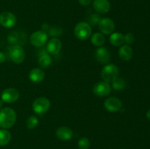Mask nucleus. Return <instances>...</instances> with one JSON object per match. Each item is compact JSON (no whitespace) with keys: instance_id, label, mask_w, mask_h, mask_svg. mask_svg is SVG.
<instances>
[{"instance_id":"nucleus-1","label":"nucleus","mask_w":150,"mask_h":149,"mask_svg":"<svg viewBox=\"0 0 150 149\" xmlns=\"http://www.w3.org/2000/svg\"><path fill=\"white\" fill-rule=\"evenodd\" d=\"M16 121V112L11 108H4L0 110V127L10 129Z\"/></svg>"},{"instance_id":"nucleus-2","label":"nucleus","mask_w":150,"mask_h":149,"mask_svg":"<svg viewBox=\"0 0 150 149\" xmlns=\"http://www.w3.org/2000/svg\"><path fill=\"white\" fill-rule=\"evenodd\" d=\"M74 34L79 39L86 40L92 35V28L86 22H79L75 26Z\"/></svg>"},{"instance_id":"nucleus-3","label":"nucleus","mask_w":150,"mask_h":149,"mask_svg":"<svg viewBox=\"0 0 150 149\" xmlns=\"http://www.w3.org/2000/svg\"><path fill=\"white\" fill-rule=\"evenodd\" d=\"M119 75V68L113 64H107L103 68L101 72V77L103 81L111 83Z\"/></svg>"},{"instance_id":"nucleus-4","label":"nucleus","mask_w":150,"mask_h":149,"mask_svg":"<svg viewBox=\"0 0 150 149\" xmlns=\"http://www.w3.org/2000/svg\"><path fill=\"white\" fill-rule=\"evenodd\" d=\"M51 107V102L46 97L37 98L32 103V110L38 115H42L48 111Z\"/></svg>"},{"instance_id":"nucleus-5","label":"nucleus","mask_w":150,"mask_h":149,"mask_svg":"<svg viewBox=\"0 0 150 149\" xmlns=\"http://www.w3.org/2000/svg\"><path fill=\"white\" fill-rule=\"evenodd\" d=\"M9 56L13 62L19 64L24 61V49L21 45H11L8 48Z\"/></svg>"},{"instance_id":"nucleus-6","label":"nucleus","mask_w":150,"mask_h":149,"mask_svg":"<svg viewBox=\"0 0 150 149\" xmlns=\"http://www.w3.org/2000/svg\"><path fill=\"white\" fill-rule=\"evenodd\" d=\"M26 34L23 31H13L9 34L7 37V42L12 45H21L22 46L26 42Z\"/></svg>"},{"instance_id":"nucleus-7","label":"nucleus","mask_w":150,"mask_h":149,"mask_svg":"<svg viewBox=\"0 0 150 149\" xmlns=\"http://www.w3.org/2000/svg\"><path fill=\"white\" fill-rule=\"evenodd\" d=\"M48 34L43 31H37L31 34L29 40L31 44L35 47H42L48 40Z\"/></svg>"},{"instance_id":"nucleus-8","label":"nucleus","mask_w":150,"mask_h":149,"mask_svg":"<svg viewBox=\"0 0 150 149\" xmlns=\"http://www.w3.org/2000/svg\"><path fill=\"white\" fill-rule=\"evenodd\" d=\"M19 92L17 89L13 88H7L1 93V99L6 103H13L18 99Z\"/></svg>"},{"instance_id":"nucleus-9","label":"nucleus","mask_w":150,"mask_h":149,"mask_svg":"<svg viewBox=\"0 0 150 149\" xmlns=\"http://www.w3.org/2000/svg\"><path fill=\"white\" fill-rule=\"evenodd\" d=\"M111 91V87L110 84L105 81H100L97 83L93 87V92L96 96L102 97L109 94Z\"/></svg>"},{"instance_id":"nucleus-10","label":"nucleus","mask_w":150,"mask_h":149,"mask_svg":"<svg viewBox=\"0 0 150 149\" xmlns=\"http://www.w3.org/2000/svg\"><path fill=\"white\" fill-rule=\"evenodd\" d=\"M16 15L10 12H3L0 14V24L4 28L13 27L16 24Z\"/></svg>"},{"instance_id":"nucleus-11","label":"nucleus","mask_w":150,"mask_h":149,"mask_svg":"<svg viewBox=\"0 0 150 149\" xmlns=\"http://www.w3.org/2000/svg\"><path fill=\"white\" fill-rule=\"evenodd\" d=\"M98 27L101 33L108 35L113 33L115 25L112 19L109 18H101L100 21L98 23Z\"/></svg>"},{"instance_id":"nucleus-12","label":"nucleus","mask_w":150,"mask_h":149,"mask_svg":"<svg viewBox=\"0 0 150 149\" xmlns=\"http://www.w3.org/2000/svg\"><path fill=\"white\" fill-rule=\"evenodd\" d=\"M122 106V104L121 100L117 97L108 98L104 102V108L108 112H117L121 110Z\"/></svg>"},{"instance_id":"nucleus-13","label":"nucleus","mask_w":150,"mask_h":149,"mask_svg":"<svg viewBox=\"0 0 150 149\" xmlns=\"http://www.w3.org/2000/svg\"><path fill=\"white\" fill-rule=\"evenodd\" d=\"M92 6L94 10L100 14L108 13L111 9V4L108 0H94Z\"/></svg>"},{"instance_id":"nucleus-14","label":"nucleus","mask_w":150,"mask_h":149,"mask_svg":"<svg viewBox=\"0 0 150 149\" xmlns=\"http://www.w3.org/2000/svg\"><path fill=\"white\" fill-rule=\"evenodd\" d=\"M95 58L100 64H107L111 60V55L106 48L100 47L95 51Z\"/></svg>"},{"instance_id":"nucleus-15","label":"nucleus","mask_w":150,"mask_h":149,"mask_svg":"<svg viewBox=\"0 0 150 149\" xmlns=\"http://www.w3.org/2000/svg\"><path fill=\"white\" fill-rule=\"evenodd\" d=\"M62 48V42L57 38H52L50 39L46 45L47 52L49 54H53V55H56L59 53L60 50Z\"/></svg>"},{"instance_id":"nucleus-16","label":"nucleus","mask_w":150,"mask_h":149,"mask_svg":"<svg viewBox=\"0 0 150 149\" xmlns=\"http://www.w3.org/2000/svg\"><path fill=\"white\" fill-rule=\"evenodd\" d=\"M56 135L60 140L67 141L73 137V131L71 129L67 127H60L57 129Z\"/></svg>"},{"instance_id":"nucleus-17","label":"nucleus","mask_w":150,"mask_h":149,"mask_svg":"<svg viewBox=\"0 0 150 149\" xmlns=\"http://www.w3.org/2000/svg\"><path fill=\"white\" fill-rule=\"evenodd\" d=\"M45 72L42 69L34 68L30 71L29 74V78L32 82L38 83L42 82L45 78Z\"/></svg>"},{"instance_id":"nucleus-18","label":"nucleus","mask_w":150,"mask_h":149,"mask_svg":"<svg viewBox=\"0 0 150 149\" xmlns=\"http://www.w3.org/2000/svg\"><path fill=\"white\" fill-rule=\"evenodd\" d=\"M133 51L130 46L127 45H122L119 50V56L123 61H129L133 57Z\"/></svg>"},{"instance_id":"nucleus-19","label":"nucleus","mask_w":150,"mask_h":149,"mask_svg":"<svg viewBox=\"0 0 150 149\" xmlns=\"http://www.w3.org/2000/svg\"><path fill=\"white\" fill-rule=\"evenodd\" d=\"M109 41L114 46H122L125 42L124 35L120 32H114L110 35Z\"/></svg>"},{"instance_id":"nucleus-20","label":"nucleus","mask_w":150,"mask_h":149,"mask_svg":"<svg viewBox=\"0 0 150 149\" xmlns=\"http://www.w3.org/2000/svg\"><path fill=\"white\" fill-rule=\"evenodd\" d=\"M105 42V37H104V35L102 33L96 32V33L91 35V42L94 45H95V46L101 47L102 45H103Z\"/></svg>"},{"instance_id":"nucleus-21","label":"nucleus","mask_w":150,"mask_h":149,"mask_svg":"<svg viewBox=\"0 0 150 149\" xmlns=\"http://www.w3.org/2000/svg\"><path fill=\"white\" fill-rule=\"evenodd\" d=\"M38 57V64L42 68L49 67L52 63V58L49 53L42 54Z\"/></svg>"},{"instance_id":"nucleus-22","label":"nucleus","mask_w":150,"mask_h":149,"mask_svg":"<svg viewBox=\"0 0 150 149\" xmlns=\"http://www.w3.org/2000/svg\"><path fill=\"white\" fill-rule=\"evenodd\" d=\"M11 140V134L7 130L0 129V146H5Z\"/></svg>"},{"instance_id":"nucleus-23","label":"nucleus","mask_w":150,"mask_h":149,"mask_svg":"<svg viewBox=\"0 0 150 149\" xmlns=\"http://www.w3.org/2000/svg\"><path fill=\"white\" fill-rule=\"evenodd\" d=\"M111 86L114 90H122L124 89L126 86V82L124 78L117 77L111 82Z\"/></svg>"},{"instance_id":"nucleus-24","label":"nucleus","mask_w":150,"mask_h":149,"mask_svg":"<svg viewBox=\"0 0 150 149\" xmlns=\"http://www.w3.org/2000/svg\"><path fill=\"white\" fill-rule=\"evenodd\" d=\"M38 124H39V120L36 115H32L26 119V127L29 129H34L38 127Z\"/></svg>"},{"instance_id":"nucleus-25","label":"nucleus","mask_w":150,"mask_h":149,"mask_svg":"<svg viewBox=\"0 0 150 149\" xmlns=\"http://www.w3.org/2000/svg\"><path fill=\"white\" fill-rule=\"evenodd\" d=\"M63 30L61 27L57 26H54L49 27L48 30V36L50 37H59L62 34Z\"/></svg>"},{"instance_id":"nucleus-26","label":"nucleus","mask_w":150,"mask_h":149,"mask_svg":"<svg viewBox=\"0 0 150 149\" xmlns=\"http://www.w3.org/2000/svg\"><path fill=\"white\" fill-rule=\"evenodd\" d=\"M101 17L99 14L98 13H93V14H91L90 15L88 18V21H89V24L90 26H95L97 25H98L99 22L100 21Z\"/></svg>"},{"instance_id":"nucleus-27","label":"nucleus","mask_w":150,"mask_h":149,"mask_svg":"<svg viewBox=\"0 0 150 149\" xmlns=\"http://www.w3.org/2000/svg\"><path fill=\"white\" fill-rule=\"evenodd\" d=\"M79 149H88L90 146V141L87 137H81L78 142Z\"/></svg>"},{"instance_id":"nucleus-28","label":"nucleus","mask_w":150,"mask_h":149,"mask_svg":"<svg viewBox=\"0 0 150 149\" xmlns=\"http://www.w3.org/2000/svg\"><path fill=\"white\" fill-rule=\"evenodd\" d=\"M125 37V42H126L128 45H130V44L133 43L135 40V37L133 35V33H127L124 36Z\"/></svg>"},{"instance_id":"nucleus-29","label":"nucleus","mask_w":150,"mask_h":149,"mask_svg":"<svg viewBox=\"0 0 150 149\" xmlns=\"http://www.w3.org/2000/svg\"><path fill=\"white\" fill-rule=\"evenodd\" d=\"M79 2L82 6H88L91 4L92 0H79Z\"/></svg>"},{"instance_id":"nucleus-30","label":"nucleus","mask_w":150,"mask_h":149,"mask_svg":"<svg viewBox=\"0 0 150 149\" xmlns=\"http://www.w3.org/2000/svg\"><path fill=\"white\" fill-rule=\"evenodd\" d=\"M6 60V56L3 52L0 51V64H2Z\"/></svg>"},{"instance_id":"nucleus-31","label":"nucleus","mask_w":150,"mask_h":149,"mask_svg":"<svg viewBox=\"0 0 150 149\" xmlns=\"http://www.w3.org/2000/svg\"><path fill=\"white\" fill-rule=\"evenodd\" d=\"M48 29H49V26H48V23H44L42 25V31H43V32H46L48 30Z\"/></svg>"},{"instance_id":"nucleus-32","label":"nucleus","mask_w":150,"mask_h":149,"mask_svg":"<svg viewBox=\"0 0 150 149\" xmlns=\"http://www.w3.org/2000/svg\"><path fill=\"white\" fill-rule=\"evenodd\" d=\"M3 105H4V102H3V101L1 100V99H0V110L2 109Z\"/></svg>"},{"instance_id":"nucleus-33","label":"nucleus","mask_w":150,"mask_h":149,"mask_svg":"<svg viewBox=\"0 0 150 149\" xmlns=\"http://www.w3.org/2000/svg\"><path fill=\"white\" fill-rule=\"evenodd\" d=\"M146 118L149 120H150V109L146 112Z\"/></svg>"},{"instance_id":"nucleus-34","label":"nucleus","mask_w":150,"mask_h":149,"mask_svg":"<svg viewBox=\"0 0 150 149\" xmlns=\"http://www.w3.org/2000/svg\"><path fill=\"white\" fill-rule=\"evenodd\" d=\"M120 149H125V148H120Z\"/></svg>"}]
</instances>
